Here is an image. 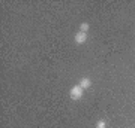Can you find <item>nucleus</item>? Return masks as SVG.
<instances>
[{
    "label": "nucleus",
    "instance_id": "nucleus-4",
    "mask_svg": "<svg viewBox=\"0 0 135 128\" xmlns=\"http://www.w3.org/2000/svg\"><path fill=\"white\" fill-rule=\"evenodd\" d=\"M89 30H90V25H89L87 23H81V24H80V31H83V33H87Z\"/></svg>",
    "mask_w": 135,
    "mask_h": 128
},
{
    "label": "nucleus",
    "instance_id": "nucleus-2",
    "mask_svg": "<svg viewBox=\"0 0 135 128\" xmlns=\"http://www.w3.org/2000/svg\"><path fill=\"white\" fill-rule=\"evenodd\" d=\"M84 42H87V33L78 31V33L75 34V43H78V45H83Z\"/></svg>",
    "mask_w": 135,
    "mask_h": 128
},
{
    "label": "nucleus",
    "instance_id": "nucleus-3",
    "mask_svg": "<svg viewBox=\"0 0 135 128\" xmlns=\"http://www.w3.org/2000/svg\"><path fill=\"white\" fill-rule=\"evenodd\" d=\"M78 85L81 86L83 90H87V88H90V85H92V81L89 79V77H83L81 81H80V84Z\"/></svg>",
    "mask_w": 135,
    "mask_h": 128
},
{
    "label": "nucleus",
    "instance_id": "nucleus-1",
    "mask_svg": "<svg viewBox=\"0 0 135 128\" xmlns=\"http://www.w3.org/2000/svg\"><path fill=\"white\" fill-rule=\"evenodd\" d=\"M69 95H71V98H72L74 101H77V100L83 98V95H84V90H83L80 85H74L72 88H71V91H69Z\"/></svg>",
    "mask_w": 135,
    "mask_h": 128
},
{
    "label": "nucleus",
    "instance_id": "nucleus-5",
    "mask_svg": "<svg viewBox=\"0 0 135 128\" xmlns=\"http://www.w3.org/2000/svg\"><path fill=\"white\" fill-rule=\"evenodd\" d=\"M107 127V122L104 121V119H99L96 122V128H105Z\"/></svg>",
    "mask_w": 135,
    "mask_h": 128
}]
</instances>
